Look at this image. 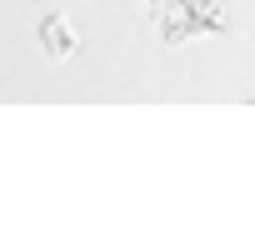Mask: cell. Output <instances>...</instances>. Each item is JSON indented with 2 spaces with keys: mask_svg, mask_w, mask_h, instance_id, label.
<instances>
[{
  "mask_svg": "<svg viewBox=\"0 0 255 240\" xmlns=\"http://www.w3.org/2000/svg\"><path fill=\"white\" fill-rule=\"evenodd\" d=\"M45 40H60V55H65V50H70V40H65V25H60V20H55V25H50V20H45ZM45 50H50V55H55V45H45Z\"/></svg>",
  "mask_w": 255,
  "mask_h": 240,
  "instance_id": "cell-1",
  "label": "cell"
}]
</instances>
